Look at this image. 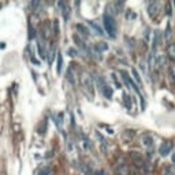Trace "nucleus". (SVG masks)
I'll return each mask as SVG.
<instances>
[{
  "instance_id": "obj_1",
  "label": "nucleus",
  "mask_w": 175,
  "mask_h": 175,
  "mask_svg": "<svg viewBox=\"0 0 175 175\" xmlns=\"http://www.w3.org/2000/svg\"><path fill=\"white\" fill-rule=\"evenodd\" d=\"M103 23H104V29H105V32L110 34L111 37H115L116 34V28H115V21L112 18V15L110 12H104L103 15Z\"/></svg>"
},
{
  "instance_id": "obj_2",
  "label": "nucleus",
  "mask_w": 175,
  "mask_h": 175,
  "mask_svg": "<svg viewBox=\"0 0 175 175\" xmlns=\"http://www.w3.org/2000/svg\"><path fill=\"white\" fill-rule=\"evenodd\" d=\"M79 79H81V85H82L84 89L88 93H93V90H94V84H93L92 75H90L89 73H82Z\"/></svg>"
},
{
  "instance_id": "obj_3",
  "label": "nucleus",
  "mask_w": 175,
  "mask_h": 175,
  "mask_svg": "<svg viewBox=\"0 0 175 175\" xmlns=\"http://www.w3.org/2000/svg\"><path fill=\"white\" fill-rule=\"evenodd\" d=\"M159 10H160V4H159V1H152V3H149V6H148V14H149L150 18H153V19L156 18Z\"/></svg>"
},
{
  "instance_id": "obj_4",
  "label": "nucleus",
  "mask_w": 175,
  "mask_h": 175,
  "mask_svg": "<svg viewBox=\"0 0 175 175\" xmlns=\"http://www.w3.org/2000/svg\"><path fill=\"white\" fill-rule=\"evenodd\" d=\"M121 75H122V79L125 81L126 85L129 86V88H133V89L136 90L137 93H139V89L137 88L136 85H134V82H133L131 79H130V77H129V74H127V73H126V71H121Z\"/></svg>"
},
{
  "instance_id": "obj_5",
  "label": "nucleus",
  "mask_w": 175,
  "mask_h": 175,
  "mask_svg": "<svg viewBox=\"0 0 175 175\" xmlns=\"http://www.w3.org/2000/svg\"><path fill=\"white\" fill-rule=\"evenodd\" d=\"M171 148H172V144L170 142V141H166V142H163L160 145V148H159V152H160L161 156H167V155L171 152Z\"/></svg>"
},
{
  "instance_id": "obj_6",
  "label": "nucleus",
  "mask_w": 175,
  "mask_h": 175,
  "mask_svg": "<svg viewBox=\"0 0 175 175\" xmlns=\"http://www.w3.org/2000/svg\"><path fill=\"white\" fill-rule=\"evenodd\" d=\"M148 66H149L150 70H156L157 68V56L155 52H150L149 56H148Z\"/></svg>"
},
{
  "instance_id": "obj_7",
  "label": "nucleus",
  "mask_w": 175,
  "mask_h": 175,
  "mask_svg": "<svg viewBox=\"0 0 175 175\" xmlns=\"http://www.w3.org/2000/svg\"><path fill=\"white\" fill-rule=\"evenodd\" d=\"M115 172L116 175H129V167L125 163H119L115 166Z\"/></svg>"
},
{
  "instance_id": "obj_8",
  "label": "nucleus",
  "mask_w": 175,
  "mask_h": 175,
  "mask_svg": "<svg viewBox=\"0 0 175 175\" xmlns=\"http://www.w3.org/2000/svg\"><path fill=\"white\" fill-rule=\"evenodd\" d=\"M130 156H131V160L134 161V164L137 166V167H142L144 164H145V161H144L142 156L139 153H136V152H131L130 153Z\"/></svg>"
},
{
  "instance_id": "obj_9",
  "label": "nucleus",
  "mask_w": 175,
  "mask_h": 175,
  "mask_svg": "<svg viewBox=\"0 0 175 175\" xmlns=\"http://www.w3.org/2000/svg\"><path fill=\"white\" fill-rule=\"evenodd\" d=\"M141 142H142V145L145 148H152V145H153V139H152V137H150L149 134H144V136L141 137Z\"/></svg>"
},
{
  "instance_id": "obj_10",
  "label": "nucleus",
  "mask_w": 175,
  "mask_h": 175,
  "mask_svg": "<svg viewBox=\"0 0 175 175\" xmlns=\"http://www.w3.org/2000/svg\"><path fill=\"white\" fill-rule=\"evenodd\" d=\"M167 57L171 62H175V44L171 43L167 46Z\"/></svg>"
},
{
  "instance_id": "obj_11",
  "label": "nucleus",
  "mask_w": 175,
  "mask_h": 175,
  "mask_svg": "<svg viewBox=\"0 0 175 175\" xmlns=\"http://www.w3.org/2000/svg\"><path fill=\"white\" fill-rule=\"evenodd\" d=\"M160 34H161V32H159V30H156V32L153 33V43H152V52H156V48H157V45H159V40H160Z\"/></svg>"
},
{
  "instance_id": "obj_12",
  "label": "nucleus",
  "mask_w": 175,
  "mask_h": 175,
  "mask_svg": "<svg viewBox=\"0 0 175 175\" xmlns=\"http://www.w3.org/2000/svg\"><path fill=\"white\" fill-rule=\"evenodd\" d=\"M168 78L171 79L172 84H175V65H171L168 67Z\"/></svg>"
},
{
  "instance_id": "obj_13",
  "label": "nucleus",
  "mask_w": 175,
  "mask_h": 175,
  "mask_svg": "<svg viewBox=\"0 0 175 175\" xmlns=\"http://www.w3.org/2000/svg\"><path fill=\"white\" fill-rule=\"evenodd\" d=\"M54 55H55V45H51V49L48 51V54L45 55V57L48 59V63L54 60Z\"/></svg>"
},
{
  "instance_id": "obj_14",
  "label": "nucleus",
  "mask_w": 175,
  "mask_h": 175,
  "mask_svg": "<svg viewBox=\"0 0 175 175\" xmlns=\"http://www.w3.org/2000/svg\"><path fill=\"white\" fill-rule=\"evenodd\" d=\"M131 73H133V77H134V79H136V82L138 84V89L142 86V82H141V78H139V74H138V71H137L136 68H133L131 70Z\"/></svg>"
},
{
  "instance_id": "obj_15",
  "label": "nucleus",
  "mask_w": 175,
  "mask_h": 175,
  "mask_svg": "<svg viewBox=\"0 0 175 175\" xmlns=\"http://www.w3.org/2000/svg\"><path fill=\"white\" fill-rule=\"evenodd\" d=\"M63 57H62V54H57V67H56V71L57 74H60L62 71V67H63Z\"/></svg>"
},
{
  "instance_id": "obj_16",
  "label": "nucleus",
  "mask_w": 175,
  "mask_h": 175,
  "mask_svg": "<svg viewBox=\"0 0 175 175\" xmlns=\"http://www.w3.org/2000/svg\"><path fill=\"white\" fill-rule=\"evenodd\" d=\"M101 93H103L107 99H111V96H112V90H111V88H110V86H107V85L104 86V89L101 90Z\"/></svg>"
},
{
  "instance_id": "obj_17",
  "label": "nucleus",
  "mask_w": 175,
  "mask_h": 175,
  "mask_svg": "<svg viewBox=\"0 0 175 175\" xmlns=\"http://www.w3.org/2000/svg\"><path fill=\"white\" fill-rule=\"evenodd\" d=\"M96 49L100 51V52H103V51H107L108 49V44L107 43H99L96 45Z\"/></svg>"
},
{
  "instance_id": "obj_18",
  "label": "nucleus",
  "mask_w": 175,
  "mask_h": 175,
  "mask_svg": "<svg viewBox=\"0 0 175 175\" xmlns=\"http://www.w3.org/2000/svg\"><path fill=\"white\" fill-rule=\"evenodd\" d=\"M43 32H44V37L49 36V22H45L43 26Z\"/></svg>"
},
{
  "instance_id": "obj_19",
  "label": "nucleus",
  "mask_w": 175,
  "mask_h": 175,
  "mask_svg": "<svg viewBox=\"0 0 175 175\" xmlns=\"http://www.w3.org/2000/svg\"><path fill=\"white\" fill-rule=\"evenodd\" d=\"M67 77H68V81L74 85L75 81H74V70L73 68H68V73H67Z\"/></svg>"
},
{
  "instance_id": "obj_20",
  "label": "nucleus",
  "mask_w": 175,
  "mask_h": 175,
  "mask_svg": "<svg viewBox=\"0 0 175 175\" xmlns=\"http://www.w3.org/2000/svg\"><path fill=\"white\" fill-rule=\"evenodd\" d=\"M89 26H90L92 29H94V30H96V33H97V34H100V36L103 34V32H101V29L99 28V26H97L96 23H94V22H89Z\"/></svg>"
},
{
  "instance_id": "obj_21",
  "label": "nucleus",
  "mask_w": 175,
  "mask_h": 175,
  "mask_svg": "<svg viewBox=\"0 0 175 175\" xmlns=\"http://www.w3.org/2000/svg\"><path fill=\"white\" fill-rule=\"evenodd\" d=\"M37 49H38V54L41 55V56L45 57V51H44V45H43V43H40L38 45H37Z\"/></svg>"
},
{
  "instance_id": "obj_22",
  "label": "nucleus",
  "mask_w": 175,
  "mask_h": 175,
  "mask_svg": "<svg viewBox=\"0 0 175 175\" xmlns=\"http://www.w3.org/2000/svg\"><path fill=\"white\" fill-rule=\"evenodd\" d=\"M59 6L63 7V15H65V19H68V7L67 6H65L63 3H59Z\"/></svg>"
},
{
  "instance_id": "obj_23",
  "label": "nucleus",
  "mask_w": 175,
  "mask_h": 175,
  "mask_svg": "<svg viewBox=\"0 0 175 175\" xmlns=\"http://www.w3.org/2000/svg\"><path fill=\"white\" fill-rule=\"evenodd\" d=\"M139 67L142 68L144 74H145V75L148 74V68H147V62H145V60H141V63H139Z\"/></svg>"
},
{
  "instance_id": "obj_24",
  "label": "nucleus",
  "mask_w": 175,
  "mask_h": 175,
  "mask_svg": "<svg viewBox=\"0 0 175 175\" xmlns=\"http://www.w3.org/2000/svg\"><path fill=\"white\" fill-rule=\"evenodd\" d=\"M49 172H51V168L45 167V168H43V170H40L37 175H49Z\"/></svg>"
},
{
  "instance_id": "obj_25",
  "label": "nucleus",
  "mask_w": 175,
  "mask_h": 175,
  "mask_svg": "<svg viewBox=\"0 0 175 175\" xmlns=\"http://www.w3.org/2000/svg\"><path fill=\"white\" fill-rule=\"evenodd\" d=\"M166 14H167V15H171L172 14L171 3H166Z\"/></svg>"
},
{
  "instance_id": "obj_26",
  "label": "nucleus",
  "mask_w": 175,
  "mask_h": 175,
  "mask_svg": "<svg viewBox=\"0 0 175 175\" xmlns=\"http://www.w3.org/2000/svg\"><path fill=\"white\" fill-rule=\"evenodd\" d=\"M67 54H68V56L74 57V56H77V49H74V48H68V49H67Z\"/></svg>"
},
{
  "instance_id": "obj_27",
  "label": "nucleus",
  "mask_w": 175,
  "mask_h": 175,
  "mask_svg": "<svg viewBox=\"0 0 175 175\" xmlns=\"http://www.w3.org/2000/svg\"><path fill=\"white\" fill-rule=\"evenodd\" d=\"M164 36H166V40H170V37H171V28H170V25H168L167 29H166Z\"/></svg>"
},
{
  "instance_id": "obj_28",
  "label": "nucleus",
  "mask_w": 175,
  "mask_h": 175,
  "mask_svg": "<svg viewBox=\"0 0 175 175\" xmlns=\"http://www.w3.org/2000/svg\"><path fill=\"white\" fill-rule=\"evenodd\" d=\"M33 37H34V29L29 23V38H33Z\"/></svg>"
},
{
  "instance_id": "obj_29",
  "label": "nucleus",
  "mask_w": 175,
  "mask_h": 175,
  "mask_svg": "<svg viewBox=\"0 0 175 175\" xmlns=\"http://www.w3.org/2000/svg\"><path fill=\"white\" fill-rule=\"evenodd\" d=\"M77 29H78V30H81V32H84V36H88V34H89V33H88V30H86V29L84 28L82 25H77Z\"/></svg>"
},
{
  "instance_id": "obj_30",
  "label": "nucleus",
  "mask_w": 175,
  "mask_h": 175,
  "mask_svg": "<svg viewBox=\"0 0 175 175\" xmlns=\"http://www.w3.org/2000/svg\"><path fill=\"white\" fill-rule=\"evenodd\" d=\"M125 103H127V108L131 107V103H130V97H129V96H126V94H125Z\"/></svg>"
},
{
  "instance_id": "obj_31",
  "label": "nucleus",
  "mask_w": 175,
  "mask_h": 175,
  "mask_svg": "<svg viewBox=\"0 0 175 175\" xmlns=\"http://www.w3.org/2000/svg\"><path fill=\"white\" fill-rule=\"evenodd\" d=\"M44 131H45V121L43 122V126H41V129H40V134H44Z\"/></svg>"
}]
</instances>
